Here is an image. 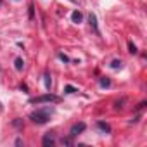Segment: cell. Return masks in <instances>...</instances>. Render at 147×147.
<instances>
[{
  "mask_svg": "<svg viewBox=\"0 0 147 147\" xmlns=\"http://www.w3.org/2000/svg\"><path fill=\"white\" fill-rule=\"evenodd\" d=\"M75 92H76V88H75V87H71V85H67V87H66V94H75Z\"/></svg>",
  "mask_w": 147,
  "mask_h": 147,
  "instance_id": "13",
  "label": "cell"
},
{
  "mask_svg": "<svg viewBox=\"0 0 147 147\" xmlns=\"http://www.w3.org/2000/svg\"><path fill=\"white\" fill-rule=\"evenodd\" d=\"M52 111H54L52 107H50V109H49V107H47V109H38V111L31 113V116H30V118H31V121H33V123H36V125H43V123H47V121L50 119Z\"/></svg>",
  "mask_w": 147,
  "mask_h": 147,
  "instance_id": "1",
  "label": "cell"
},
{
  "mask_svg": "<svg viewBox=\"0 0 147 147\" xmlns=\"http://www.w3.org/2000/svg\"><path fill=\"white\" fill-rule=\"evenodd\" d=\"M71 19H73V23H82L83 16H82V12H80V11H75V12L71 14Z\"/></svg>",
  "mask_w": 147,
  "mask_h": 147,
  "instance_id": "5",
  "label": "cell"
},
{
  "mask_svg": "<svg viewBox=\"0 0 147 147\" xmlns=\"http://www.w3.org/2000/svg\"><path fill=\"white\" fill-rule=\"evenodd\" d=\"M57 100H59V97H55V95H52V94L49 92V94H45V95H40V97L31 99L30 102H31V104H45V102H57Z\"/></svg>",
  "mask_w": 147,
  "mask_h": 147,
  "instance_id": "2",
  "label": "cell"
},
{
  "mask_svg": "<svg viewBox=\"0 0 147 147\" xmlns=\"http://www.w3.org/2000/svg\"><path fill=\"white\" fill-rule=\"evenodd\" d=\"M109 85H111V80L109 78H106V76L100 78V87H109Z\"/></svg>",
  "mask_w": 147,
  "mask_h": 147,
  "instance_id": "11",
  "label": "cell"
},
{
  "mask_svg": "<svg viewBox=\"0 0 147 147\" xmlns=\"http://www.w3.org/2000/svg\"><path fill=\"white\" fill-rule=\"evenodd\" d=\"M43 78H45V88H47V90H50V87H52V80H50V75H49V73H45V75H43Z\"/></svg>",
  "mask_w": 147,
  "mask_h": 147,
  "instance_id": "8",
  "label": "cell"
},
{
  "mask_svg": "<svg viewBox=\"0 0 147 147\" xmlns=\"http://www.w3.org/2000/svg\"><path fill=\"white\" fill-rule=\"evenodd\" d=\"M54 142H55V138H54V135H52V133H47V135L43 137V140H42V144H43V145H52Z\"/></svg>",
  "mask_w": 147,
  "mask_h": 147,
  "instance_id": "4",
  "label": "cell"
},
{
  "mask_svg": "<svg viewBox=\"0 0 147 147\" xmlns=\"http://www.w3.org/2000/svg\"><path fill=\"white\" fill-rule=\"evenodd\" d=\"M88 21H90L92 28H94V30H95V31L99 33V28H97V19H95V16H94V14H90V16H88Z\"/></svg>",
  "mask_w": 147,
  "mask_h": 147,
  "instance_id": "7",
  "label": "cell"
},
{
  "mask_svg": "<svg viewBox=\"0 0 147 147\" xmlns=\"http://www.w3.org/2000/svg\"><path fill=\"white\" fill-rule=\"evenodd\" d=\"M87 126H85V123H75L71 126V131H69V137L73 138V137H76V135H80L83 130H85Z\"/></svg>",
  "mask_w": 147,
  "mask_h": 147,
  "instance_id": "3",
  "label": "cell"
},
{
  "mask_svg": "<svg viewBox=\"0 0 147 147\" xmlns=\"http://www.w3.org/2000/svg\"><path fill=\"white\" fill-rule=\"evenodd\" d=\"M59 59H62V61H64V62H67V61H69V59H67V57H66V55H64V54H59Z\"/></svg>",
  "mask_w": 147,
  "mask_h": 147,
  "instance_id": "14",
  "label": "cell"
},
{
  "mask_svg": "<svg viewBox=\"0 0 147 147\" xmlns=\"http://www.w3.org/2000/svg\"><path fill=\"white\" fill-rule=\"evenodd\" d=\"M111 67H113V69H121V67H123V62H121L119 59H114V61L111 62Z\"/></svg>",
  "mask_w": 147,
  "mask_h": 147,
  "instance_id": "9",
  "label": "cell"
},
{
  "mask_svg": "<svg viewBox=\"0 0 147 147\" xmlns=\"http://www.w3.org/2000/svg\"><path fill=\"white\" fill-rule=\"evenodd\" d=\"M97 126H99L102 131H106V133H109V131H111V126H109L107 123H104V121H99V123H97Z\"/></svg>",
  "mask_w": 147,
  "mask_h": 147,
  "instance_id": "6",
  "label": "cell"
},
{
  "mask_svg": "<svg viewBox=\"0 0 147 147\" xmlns=\"http://www.w3.org/2000/svg\"><path fill=\"white\" fill-rule=\"evenodd\" d=\"M23 66H24L23 59H21V57H18V59H16V69H18V71H21V69H23Z\"/></svg>",
  "mask_w": 147,
  "mask_h": 147,
  "instance_id": "10",
  "label": "cell"
},
{
  "mask_svg": "<svg viewBox=\"0 0 147 147\" xmlns=\"http://www.w3.org/2000/svg\"><path fill=\"white\" fill-rule=\"evenodd\" d=\"M128 49H130V54H137V47H135V45H133L131 42L128 43Z\"/></svg>",
  "mask_w": 147,
  "mask_h": 147,
  "instance_id": "12",
  "label": "cell"
}]
</instances>
